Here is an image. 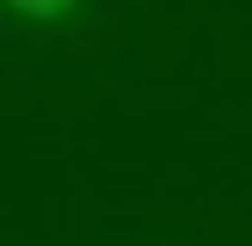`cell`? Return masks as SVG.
Segmentation results:
<instances>
[{"label":"cell","instance_id":"cell-1","mask_svg":"<svg viewBox=\"0 0 252 246\" xmlns=\"http://www.w3.org/2000/svg\"><path fill=\"white\" fill-rule=\"evenodd\" d=\"M56 31H93L86 6H6L0 12V37H56Z\"/></svg>","mask_w":252,"mask_h":246}]
</instances>
